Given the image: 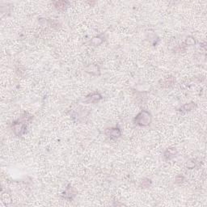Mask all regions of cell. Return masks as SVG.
Masks as SVG:
<instances>
[{
	"mask_svg": "<svg viewBox=\"0 0 207 207\" xmlns=\"http://www.w3.org/2000/svg\"><path fill=\"white\" fill-rule=\"evenodd\" d=\"M85 70L88 73H90V74H94V75H97V74H100V69H99V67L96 65H90V66H88L85 69Z\"/></svg>",
	"mask_w": 207,
	"mask_h": 207,
	"instance_id": "cell-9",
	"label": "cell"
},
{
	"mask_svg": "<svg viewBox=\"0 0 207 207\" xmlns=\"http://www.w3.org/2000/svg\"><path fill=\"white\" fill-rule=\"evenodd\" d=\"M195 108H196V104L194 103V102H191V103L185 104L184 105H183V106L180 109V111L183 112H185L192 111V110H194Z\"/></svg>",
	"mask_w": 207,
	"mask_h": 207,
	"instance_id": "cell-8",
	"label": "cell"
},
{
	"mask_svg": "<svg viewBox=\"0 0 207 207\" xmlns=\"http://www.w3.org/2000/svg\"><path fill=\"white\" fill-rule=\"evenodd\" d=\"M174 82H175V79L171 76V77L167 78L166 80L162 81L161 86H162L163 88H169V87H171V86H172L174 84Z\"/></svg>",
	"mask_w": 207,
	"mask_h": 207,
	"instance_id": "cell-10",
	"label": "cell"
},
{
	"mask_svg": "<svg viewBox=\"0 0 207 207\" xmlns=\"http://www.w3.org/2000/svg\"><path fill=\"white\" fill-rule=\"evenodd\" d=\"M184 177L183 176H181V175H179V176H177L176 177V184H181V183H183V181H184Z\"/></svg>",
	"mask_w": 207,
	"mask_h": 207,
	"instance_id": "cell-15",
	"label": "cell"
},
{
	"mask_svg": "<svg viewBox=\"0 0 207 207\" xmlns=\"http://www.w3.org/2000/svg\"><path fill=\"white\" fill-rule=\"evenodd\" d=\"M196 159H191V160H189V162L187 163V167H189V168H194L196 166Z\"/></svg>",
	"mask_w": 207,
	"mask_h": 207,
	"instance_id": "cell-14",
	"label": "cell"
},
{
	"mask_svg": "<svg viewBox=\"0 0 207 207\" xmlns=\"http://www.w3.org/2000/svg\"><path fill=\"white\" fill-rule=\"evenodd\" d=\"M102 99V96L100 93H93L90 96L87 97V102L88 103H97Z\"/></svg>",
	"mask_w": 207,
	"mask_h": 207,
	"instance_id": "cell-6",
	"label": "cell"
},
{
	"mask_svg": "<svg viewBox=\"0 0 207 207\" xmlns=\"http://www.w3.org/2000/svg\"><path fill=\"white\" fill-rule=\"evenodd\" d=\"M105 134H106L109 138H112V139H116L118 138L120 136L122 135V131L119 128L117 127H112V128H108L105 130Z\"/></svg>",
	"mask_w": 207,
	"mask_h": 207,
	"instance_id": "cell-3",
	"label": "cell"
},
{
	"mask_svg": "<svg viewBox=\"0 0 207 207\" xmlns=\"http://www.w3.org/2000/svg\"><path fill=\"white\" fill-rule=\"evenodd\" d=\"M177 154V152L175 148H168L164 152V158L167 160H171L173 158H175Z\"/></svg>",
	"mask_w": 207,
	"mask_h": 207,
	"instance_id": "cell-5",
	"label": "cell"
},
{
	"mask_svg": "<svg viewBox=\"0 0 207 207\" xmlns=\"http://www.w3.org/2000/svg\"><path fill=\"white\" fill-rule=\"evenodd\" d=\"M195 43H196V41H195V39H194V37H191V36L187 37V39H186V40H185L186 45H195Z\"/></svg>",
	"mask_w": 207,
	"mask_h": 207,
	"instance_id": "cell-13",
	"label": "cell"
},
{
	"mask_svg": "<svg viewBox=\"0 0 207 207\" xmlns=\"http://www.w3.org/2000/svg\"><path fill=\"white\" fill-rule=\"evenodd\" d=\"M134 122L136 125L140 126H147L152 122V116L147 111H142L138 113L134 118Z\"/></svg>",
	"mask_w": 207,
	"mask_h": 207,
	"instance_id": "cell-1",
	"label": "cell"
},
{
	"mask_svg": "<svg viewBox=\"0 0 207 207\" xmlns=\"http://www.w3.org/2000/svg\"><path fill=\"white\" fill-rule=\"evenodd\" d=\"M76 195V190L71 185H68L63 193V197L66 199L72 200Z\"/></svg>",
	"mask_w": 207,
	"mask_h": 207,
	"instance_id": "cell-4",
	"label": "cell"
},
{
	"mask_svg": "<svg viewBox=\"0 0 207 207\" xmlns=\"http://www.w3.org/2000/svg\"><path fill=\"white\" fill-rule=\"evenodd\" d=\"M11 128H12V130H13L14 134H15L16 136H21L26 132L27 125L24 122H20V121L17 120L16 122H15L13 124H12Z\"/></svg>",
	"mask_w": 207,
	"mask_h": 207,
	"instance_id": "cell-2",
	"label": "cell"
},
{
	"mask_svg": "<svg viewBox=\"0 0 207 207\" xmlns=\"http://www.w3.org/2000/svg\"><path fill=\"white\" fill-rule=\"evenodd\" d=\"M152 184V181L149 179H144L142 182V188H149V186H151Z\"/></svg>",
	"mask_w": 207,
	"mask_h": 207,
	"instance_id": "cell-12",
	"label": "cell"
},
{
	"mask_svg": "<svg viewBox=\"0 0 207 207\" xmlns=\"http://www.w3.org/2000/svg\"><path fill=\"white\" fill-rule=\"evenodd\" d=\"M104 41V39H102L101 37H94L92 40V44L94 45H100V44H102V42Z\"/></svg>",
	"mask_w": 207,
	"mask_h": 207,
	"instance_id": "cell-11",
	"label": "cell"
},
{
	"mask_svg": "<svg viewBox=\"0 0 207 207\" xmlns=\"http://www.w3.org/2000/svg\"><path fill=\"white\" fill-rule=\"evenodd\" d=\"M53 5H54L56 9H58L59 11H64V10L67 9V8L69 5V2H67V1H57V2L53 3Z\"/></svg>",
	"mask_w": 207,
	"mask_h": 207,
	"instance_id": "cell-7",
	"label": "cell"
}]
</instances>
